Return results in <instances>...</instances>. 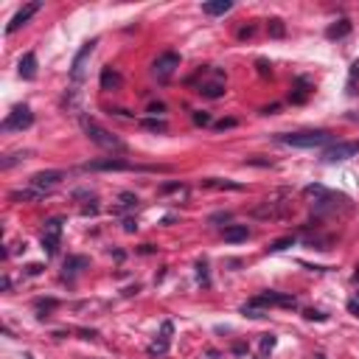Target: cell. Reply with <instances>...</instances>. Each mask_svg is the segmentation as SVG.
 <instances>
[{
    "label": "cell",
    "instance_id": "obj_20",
    "mask_svg": "<svg viewBox=\"0 0 359 359\" xmlns=\"http://www.w3.org/2000/svg\"><path fill=\"white\" fill-rule=\"evenodd\" d=\"M84 267H90V261L84 258V255H76V258H68L65 261V270L73 275V272H79V270H84Z\"/></svg>",
    "mask_w": 359,
    "mask_h": 359
},
{
    "label": "cell",
    "instance_id": "obj_10",
    "mask_svg": "<svg viewBox=\"0 0 359 359\" xmlns=\"http://www.w3.org/2000/svg\"><path fill=\"white\" fill-rule=\"evenodd\" d=\"M40 9H42V3H40V0H37V3H28V6H23V9H20L17 14L11 17L9 26H6V34H14V31H20V28L26 26V23H28L31 17H34V14H37Z\"/></svg>",
    "mask_w": 359,
    "mask_h": 359
},
{
    "label": "cell",
    "instance_id": "obj_4",
    "mask_svg": "<svg viewBox=\"0 0 359 359\" xmlns=\"http://www.w3.org/2000/svg\"><path fill=\"white\" fill-rule=\"evenodd\" d=\"M96 45H98V40H87V42L81 45V51L76 53L73 68H70V79H73V81L84 79V73H87V62H90V56H93V51H96Z\"/></svg>",
    "mask_w": 359,
    "mask_h": 359
},
{
    "label": "cell",
    "instance_id": "obj_17",
    "mask_svg": "<svg viewBox=\"0 0 359 359\" xmlns=\"http://www.w3.org/2000/svg\"><path fill=\"white\" fill-rule=\"evenodd\" d=\"M351 34V23L348 20H337L334 26H328V31H325V37L328 40H342V37Z\"/></svg>",
    "mask_w": 359,
    "mask_h": 359
},
{
    "label": "cell",
    "instance_id": "obj_16",
    "mask_svg": "<svg viewBox=\"0 0 359 359\" xmlns=\"http://www.w3.org/2000/svg\"><path fill=\"white\" fill-rule=\"evenodd\" d=\"M233 9V3L230 0H210V3H205L202 6V11L205 14H210V17H216V14H225V11Z\"/></svg>",
    "mask_w": 359,
    "mask_h": 359
},
{
    "label": "cell",
    "instance_id": "obj_13",
    "mask_svg": "<svg viewBox=\"0 0 359 359\" xmlns=\"http://www.w3.org/2000/svg\"><path fill=\"white\" fill-rule=\"evenodd\" d=\"M123 87V76L118 73L115 68H104L101 70V90H107V93H115V90Z\"/></svg>",
    "mask_w": 359,
    "mask_h": 359
},
{
    "label": "cell",
    "instance_id": "obj_1",
    "mask_svg": "<svg viewBox=\"0 0 359 359\" xmlns=\"http://www.w3.org/2000/svg\"><path fill=\"white\" fill-rule=\"evenodd\" d=\"M81 129H84V135H87L96 146H101V149H115V152H123V143L118 138H115L113 132H107L104 126H98L93 118H87V115H81Z\"/></svg>",
    "mask_w": 359,
    "mask_h": 359
},
{
    "label": "cell",
    "instance_id": "obj_40",
    "mask_svg": "<svg viewBox=\"0 0 359 359\" xmlns=\"http://www.w3.org/2000/svg\"><path fill=\"white\" fill-rule=\"evenodd\" d=\"M351 79H359V59H354V65H351Z\"/></svg>",
    "mask_w": 359,
    "mask_h": 359
},
{
    "label": "cell",
    "instance_id": "obj_7",
    "mask_svg": "<svg viewBox=\"0 0 359 359\" xmlns=\"http://www.w3.org/2000/svg\"><path fill=\"white\" fill-rule=\"evenodd\" d=\"M62 180H65V171H56V168H51V171H37V174L31 177V188L48 194V191H53Z\"/></svg>",
    "mask_w": 359,
    "mask_h": 359
},
{
    "label": "cell",
    "instance_id": "obj_19",
    "mask_svg": "<svg viewBox=\"0 0 359 359\" xmlns=\"http://www.w3.org/2000/svg\"><path fill=\"white\" fill-rule=\"evenodd\" d=\"M45 194L42 191H37V188H26V191H11V199L14 202H37V199H42Z\"/></svg>",
    "mask_w": 359,
    "mask_h": 359
},
{
    "label": "cell",
    "instance_id": "obj_23",
    "mask_svg": "<svg viewBox=\"0 0 359 359\" xmlns=\"http://www.w3.org/2000/svg\"><path fill=\"white\" fill-rule=\"evenodd\" d=\"M241 315H244V317H255V320H258V317H267V312H264V306H255L253 300H250V303L241 309Z\"/></svg>",
    "mask_w": 359,
    "mask_h": 359
},
{
    "label": "cell",
    "instance_id": "obj_26",
    "mask_svg": "<svg viewBox=\"0 0 359 359\" xmlns=\"http://www.w3.org/2000/svg\"><path fill=\"white\" fill-rule=\"evenodd\" d=\"M292 244H295V239H292V236L278 239V241H272V244H270V253H280V250H286V247H292Z\"/></svg>",
    "mask_w": 359,
    "mask_h": 359
},
{
    "label": "cell",
    "instance_id": "obj_8",
    "mask_svg": "<svg viewBox=\"0 0 359 359\" xmlns=\"http://www.w3.org/2000/svg\"><path fill=\"white\" fill-rule=\"evenodd\" d=\"M132 163H126V160L121 158H104V160H90V163H84L81 166V171H132Z\"/></svg>",
    "mask_w": 359,
    "mask_h": 359
},
{
    "label": "cell",
    "instance_id": "obj_43",
    "mask_svg": "<svg viewBox=\"0 0 359 359\" xmlns=\"http://www.w3.org/2000/svg\"><path fill=\"white\" fill-rule=\"evenodd\" d=\"M26 359H34V357H26Z\"/></svg>",
    "mask_w": 359,
    "mask_h": 359
},
{
    "label": "cell",
    "instance_id": "obj_42",
    "mask_svg": "<svg viewBox=\"0 0 359 359\" xmlns=\"http://www.w3.org/2000/svg\"><path fill=\"white\" fill-rule=\"evenodd\" d=\"M149 113H155V115L163 113V104H152V107H149Z\"/></svg>",
    "mask_w": 359,
    "mask_h": 359
},
{
    "label": "cell",
    "instance_id": "obj_2",
    "mask_svg": "<svg viewBox=\"0 0 359 359\" xmlns=\"http://www.w3.org/2000/svg\"><path fill=\"white\" fill-rule=\"evenodd\" d=\"M278 143H286V146H298V149H317V146H323L331 140V135L323 129L317 132H292V135H278Z\"/></svg>",
    "mask_w": 359,
    "mask_h": 359
},
{
    "label": "cell",
    "instance_id": "obj_24",
    "mask_svg": "<svg viewBox=\"0 0 359 359\" xmlns=\"http://www.w3.org/2000/svg\"><path fill=\"white\" fill-rule=\"evenodd\" d=\"M135 205H138V197L126 191V194H121V205L115 208V213H121V210H126V208H135Z\"/></svg>",
    "mask_w": 359,
    "mask_h": 359
},
{
    "label": "cell",
    "instance_id": "obj_29",
    "mask_svg": "<svg viewBox=\"0 0 359 359\" xmlns=\"http://www.w3.org/2000/svg\"><path fill=\"white\" fill-rule=\"evenodd\" d=\"M37 309H40V317H48L45 312H51V309H56V300H40V303H37Z\"/></svg>",
    "mask_w": 359,
    "mask_h": 359
},
{
    "label": "cell",
    "instance_id": "obj_3",
    "mask_svg": "<svg viewBox=\"0 0 359 359\" xmlns=\"http://www.w3.org/2000/svg\"><path fill=\"white\" fill-rule=\"evenodd\" d=\"M34 123V115H31V110H28L26 104H20V107H14L6 118H3V123H0V129L3 132H23V129H28Z\"/></svg>",
    "mask_w": 359,
    "mask_h": 359
},
{
    "label": "cell",
    "instance_id": "obj_11",
    "mask_svg": "<svg viewBox=\"0 0 359 359\" xmlns=\"http://www.w3.org/2000/svg\"><path fill=\"white\" fill-rule=\"evenodd\" d=\"M317 197H320V199L315 202L317 213H323V210H337V205H345V202H348L345 194H331V191H323V194H317Z\"/></svg>",
    "mask_w": 359,
    "mask_h": 359
},
{
    "label": "cell",
    "instance_id": "obj_36",
    "mask_svg": "<svg viewBox=\"0 0 359 359\" xmlns=\"http://www.w3.org/2000/svg\"><path fill=\"white\" fill-rule=\"evenodd\" d=\"M123 230H126V233H135V230H138V222L135 219H123Z\"/></svg>",
    "mask_w": 359,
    "mask_h": 359
},
{
    "label": "cell",
    "instance_id": "obj_32",
    "mask_svg": "<svg viewBox=\"0 0 359 359\" xmlns=\"http://www.w3.org/2000/svg\"><path fill=\"white\" fill-rule=\"evenodd\" d=\"M306 320H317V323H323V320H328V315H323V312H315V309H309L306 315Z\"/></svg>",
    "mask_w": 359,
    "mask_h": 359
},
{
    "label": "cell",
    "instance_id": "obj_37",
    "mask_svg": "<svg viewBox=\"0 0 359 359\" xmlns=\"http://www.w3.org/2000/svg\"><path fill=\"white\" fill-rule=\"evenodd\" d=\"M180 188H183L180 183H168V185H163L160 191H163V194H168V191H180Z\"/></svg>",
    "mask_w": 359,
    "mask_h": 359
},
{
    "label": "cell",
    "instance_id": "obj_41",
    "mask_svg": "<svg viewBox=\"0 0 359 359\" xmlns=\"http://www.w3.org/2000/svg\"><path fill=\"white\" fill-rule=\"evenodd\" d=\"M258 73H261V76H267V73H272V70H270V65H267V62H258Z\"/></svg>",
    "mask_w": 359,
    "mask_h": 359
},
{
    "label": "cell",
    "instance_id": "obj_5",
    "mask_svg": "<svg viewBox=\"0 0 359 359\" xmlns=\"http://www.w3.org/2000/svg\"><path fill=\"white\" fill-rule=\"evenodd\" d=\"M177 68H180V56L168 51V53H163V56L155 59V65H152V76H155L158 81H168Z\"/></svg>",
    "mask_w": 359,
    "mask_h": 359
},
{
    "label": "cell",
    "instance_id": "obj_12",
    "mask_svg": "<svg viewBox=\"0 0 359 359\" xmlns=\"http://www.w3.org/2000/svg\"><path fill=\"white\" fill-rule=\"evenodd\" d=\"M171 331H174V325L168 323V320H166L163 325H160V340H155V342L149 345V354H152V357H160V354H166V351H168V342H171Z\"/></svg>",
    "mask_w": 359,
    "mask_h": 359
},
{
    "label": "cell",
    "instance_id": "obj_15",
    "mask_svg": "<svg viewBox=\"0 0 359 359\" xmlns=\"http://www.w3.org/2000/svg\"><path fill=\"white\" fill-rule=\"evenodd\" d=\"M17 73H20V79H26V81L37 79V56H34V53H26V56L20 59Z\"/></svg>",
    "mask_w": 359,
    "mask_h": 359
},
{
    "label": "cell",
    "instance_id": "obj_34",
    "mask_svg": "<svg viewBox=\"0 0 359 359\" xmlns=\"http://www.w3.org/2000/svg\"><path fill=\"white\" fill-rule=\"evenodd\" d=\"M233 126H236V118H228V121L216 123V129H233Z\"/></svg>",
    "mask_w": 359,
    "mask_h": 359
},
{
    "label": "cell",
    "instance_id": "obj_30",
    "mask_svg": "<svg viewBox=\"0 0 359 359\" xmlns=\"http://www.w3.org/2000/svg\"><path fill=\"white\" fill-rule=\"evenodd\" d=\"M197 278H199V283H208V264L205 261L197 264Z\"/></svg>",
    "mask_w": 359,
    "mask_h": 359
},
{
    "label": "cell",
    "instance_id": "obj_9",
    "mask_svg": "<svg viewBox=\"0 0 359 359\" xmlns=\"http://www.w3.org/2000/svg\"><path fill=\"white\" fill-rule=\"evenodd\" d=\"M359 152V143H334L331 149L323 152V160L325 163H340V160H348Z\"/></svg>",
    "mask_w": 359,
    "mask_h": 359
},
{
    "label": "cell",
    "instance_id": "obj_22",
    "mask_svg": "<svg viewBox=\"0 0 359 359\" xmlns=\"http://www.w3.org/2000/svg\"><path fill=\"white\" fill-rule=\"evenodd\" d=\"M143 129H149V132H168V123L166 121H158V118H146V121H143Z\"/></svg>",
    "mask_w": 359,
    "mask_h": 359
},
{
    "label": "cell",
    "instance_id": "obj_28",
    "mask_svg": "<svg viewBox=\"0 0 359 359\" xmlns=\"http://www.w3.org/2000/svg\"><path fill=\"white\" fill-rule=\"evenodd\" d=\"M275 342H278V340H275V334H264V340H261V351H264V354H270V351L275 348Z\"/></svg>",
    "mask_w": 359,
    "mask_h": 359
},
{
    "label": "cell",
    "instance_id": "obj_21",
    "mask_svg": "<svg viewBox=\"0 0 359 359\" xmlns=\"http://www.w3.org/2000/svg\"><path fill=\"white\" fill-rule=\"evenodd\" d=\"M309 81L306 79H298V90H295V93H292V101H295V104H303V101H306L309 98Z\"/></svg>",
    "mask_w": 359,
    "mask_h": 359
},
{
    "label": "cell",
    "instance_id": "obj_14",
    "mask_svg": "<svg viewBox=\"0 0 359 359\" xmlns=\"http://www.w3.org/2000/svg\"><path fill=\"white\" fill-rule=\"evenodd\" d=\"M197 93L205 96V98H222V96H225V79H222V73L213 81H202Z\"/></svg>",
    "mask_w": 359,
    "mask_h": 359
},
{
    "label": "cell",
    "instance_id": "obj_18",
    "mask_svg": "<svg viewBox=\"0 0 359 359\" xmlns=\"http://www.w3.org/2000/svg\"><path fill=\"white\" fill-rule=\"evenodd\" d=\"M247 236H250L247 225H230V228H225V241H244Z\"/></svg>",
    "mask_w": 359,
    "mask_h": 359
},
{
    "label": "cell",
    "instance_id": "obj_31",
    "mask_svg": "<svg viewBox=\"0 0 359 359\" xmlns=\"http://www.w3.org/2000/svg\"><path fill=\"white\" fill-rule=\"evenodd\" d=\"M270 34L272 37H283V23H280V20H270Z\"/></svg>",
    "mask_w": 359,
    "mask_h": 359
},
{
    "label": "cell",
    "instance_id": "obj_6",
    "mask_svg": "<svg viewBox=\"0 0 359 359\" xmlns=\"http://www.w3.org/2000/svg\"><path fill=\"white\" fill-rule=\"evenodd\" d=\"M62 219H48L45 222V230H42V250L48 255H56L59 250V241H62Z\"/></svg>",
    "mask_w": 359,
    "mask_h": 359
},
{
    "label": "cell",
    "instance_id": "obj_27",
    "mask_svg": "<svg viewBox=\"0 0 359 359\" xmlns=\"http://www.w3.org/2000/svg\"><path fill=\"white\" fill-rule=\"evenodd\" d=\"M23 158H28V152H17V155H9V158H6L3 163H0V168H11L14 163H20Z\"/></svg>",
    "mask_w": 359,
    "mask_h": 359
},
{
    "label": "cell",
    "instance_id": "obj_35",
    "mask_svg": "<svg viewBox=\"0 0 359 359\" xmlns=\"http://www.w3.org/2000/svg\"><path fill=\"white\" fill-rule=\"evenodd\" d=\"M42 272V264H28L26 267V275H40Z\"/></svg>",
    "mask_w": 359,
    "mask_h": 359
},
{
    "label": "cell",
    "instance_id": "obj_38",
    "mask_svg": "<svg viewBox=\"0 0 359 359\" xmlns=\"http://www.w3.org/2000/svg\"><path fill=\"white\" fill-rule=\"evenodd\" d=\"M348 312L354 317H359V300H351V303H348Z\"/></svg>",
    "mask_w": 359,
    "mask_h": 359
},
{
    "label": "cell",
    "instance_id": "obj_25",
    "mask_svg": "<svg viewBox=\"0 0 359 359\" xmlns=\"http://www.w3.org/2000/svg\"><path fill=\"white\" fill-rule=\"evenodd\" d=\"M205 185H210V188H230V191H241V185L230 183V180H205Z\"/></svg>",
    "mask_w": 359,
    "mask_h": 359
},
{
    "label": "cell",
    "instance_id": "obj_33",
    "mask_svg": "<svg viewBox=\"0 0 359 359\" xmlns=\"http://www.w3.org/2000/svg\"><path fill=\"white\" fill-rule=\"evenodd\" d=\"M194 123H197V126H208V123H210V115L208 113H194Z\"/></svg>",
    "mask_w": 359,
    "mask_h": 359
},
{
    "label": "cell",
    "instance_id": "obj_39",
    "mask_svg": "<svg viewBox=\"0 0 359 359\" xmlns=\"http://www.w3.org/2000/svg\"><path fill=\"white\" fill-rule=\"evenodd\" d=\"M230 219V213H213L210 216V222H228Z\"/></svg>",
    "mask_w": 359,
    "mask_h": 359
}]
</instances>
